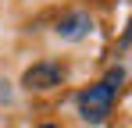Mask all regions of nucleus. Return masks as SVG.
<instances>
[{"label":"nucleus","mask_w":132,"mask_h":128,"mask_svg":"<svg viewBox=\"0 0 132 128\" xmlns=\"http://www.w3.org/2000/svg\"><path fill=\"white\" fill-rule=\"evenodd\" d=\"M89 32H93V18H89L86 11H71V14H64V18L57 21V36L61 39H86Z\"/></svg>","instance_id":"obj_3"},{"label":"nucleus","mask_w":132,"mask_h":128,"mask_svg":"<svg viewBox=\"0 0 132 128\" xmlns=\"http://www.w3.org/2000/svg\"><path fill=\"white\" fill-rule=\"evenodd\" d=\"M0 100H4V103L11 100V89H7V82H0Z\"/></svg>","instance_id":"obj_5"},{"label":"nucleus","mask_w":132,"mask_h":128,"mask_svg":"<svg viewBox=\"0 0 132 128\" xmlns=\"http://www.w3.org/2000/svg\"><path fill=\"white\" fill-rule=\"evenodd\" d=\"M121 78H125V71H121V68H114V71H107V78H104V85H111V89H118V85H121Z\"/></svg>","instance_id":"obj_4"},{"label":"nucleus","mask_w":132,"mask_h":128,"mask_svg":"<svg viewBox=\"0 0 132 128\" xmlns=\"http://www.w3.org/2000/svg\"><path fill=\"white\" fill-rule=\"evenodd\" d=\"M125 43H132V21H129V32H125Z\"/></svg>","instance_id":"obj_6"},{"label":"nucleus","mask_w":132,"mask_h":128,"mask_svg":"<svg viewBox=\"0 0 132 128\" xmlns=\"http://www.w3.org/2000/svg\"><path fill=\"white\" fill-rule=\"evenodd\" d=\"M111 103H114V89H111V85H104V82H96V85H89V89H82V93H79V114L86 117L89 125L107 121Z\"/></svg>","instance_id":"obj_1"},{"label":"nucleus","mask_w":132,"mask_h":128,"mask_svg":"<svg viewBox=\"0 0 132 128\" xmlns=\"http://www.w3.org/2000/svg\"><path fill=\"white\" fill-rule=\"evenodd\" d=\"M39 128H54V125H39Z\"/></svg>","instance_id":"obj_7"},{"label":"nucleus","mask_w":132,"mask_h":128,"mask_svg":"<svg viewBox=\"0 0 132 128\" xmlns=\"http://www.w3.org/2000/svg\"><path fill=\"white\" fill-rule=\"evenodd\" d=\"M25 89H54V85H61L64 82V68L61 64H50V61H39V64H32L29 71H25Z\"/></svg>","instance_id":"obj_2"}]
</instances>
